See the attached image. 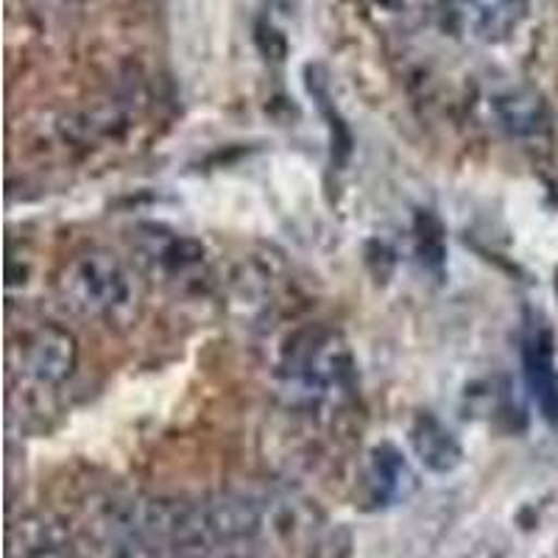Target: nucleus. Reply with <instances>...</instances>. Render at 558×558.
<instances>
[{
	"instance_id": "obj_3",
	"label": "nucleus",
	"mask_w": 558,
	"mask_h": 558,
	"mask_svg": "<svg viewBox=\"0 0 558 558\" xmlns=\"http://www.w3.org/2000/svg\"><path fill=\"white\" fill-rule=\"evenodd\" d=\"M78 366L76 336L53 322H39L23 327L9 343V372L23 386L37 391H57Z\"/></svg>"
},
{
	"instance_id": "obj_1",
	"label": "nucleus",
	"mask_w": 558,
	"mask_h": 558,
	"mask_svg": "<svg viewBox=\"0 0 558 558\" xmlns=\"http://www.w3.org/2000/svg\"><path fill=\"white\" fill-rule=\"evenodd\" d=\"M279 388L299 411L313 413L341 405L355 388V361L332 332L302 330L282 349L277 366Z\"/></svg>"
},
{
	"instance_id": "obj_4",
	"label": "nucleus",
	"mask_w": 558,
	"mask_h": 558,
	"mask_svg": "<svg viewBox=\"0 0 558 558\" xmlns=\"http://www.w3.org/2000/svg\"><path fill=\"white\" fill-rule=\"evenodd\" d=\"M7 558H82V542L53 511H26L9 522Z\"/></svg>"
},
{
	"instance_id": "obj_5",
	"label": "nucleus",
	"mask_w": 558,
	"mask_h": 558,
	"mask_svg": "<svg viewBox=\"0 0 558 558\" xmlns=\"http://www.w3.org/2000/svg\"><path fill=\"white\" fill-rule=\"evenodd\" d=\"M531 0H445V17L470 43H500L520 28Z\"/></svg>"
},
{
	"instance_id": "obj_2",
	"label": "nucleus",
	"mask_w": 558,
	"mask_h": 558,
	"mask_svg": "<svg viewBox=\"0 0 558 558\" xmlns=\"http://www.w3.org/2000/svg\"><path fill=\"white\" fill-rule=\"evenodd\" d=\"M57 293L73 316L87 322L126 324L140 307L137 274L109 248H84L64 260Z\"/></svg>"
},
{
	"instance_id": "obj_9",
	"label": "nucleus",
	"mask_w": 558,
	"mask_h": 558,
	"mask_svg": "<svg viewBox=\"0 0 558 558\" xmlns=\"http://www.w3.org/2000/svg\"><path fill=\"white\" fill-rule=\"evenodd\" d=\"M492 109H495L497 126L506 129L511 137H542L550 129V112H547L545 98L536 89H502L492 101Z\"/></svg>"
},
{
	"instance_id": "obj_8",
	"label": "nucleus",
	"mask_w": 558,
	"mask_h": 558,
	"mask_svg": "<svg viewBox=\"0 0 558 558\" xmlns=\"http://www.w3.org/2000/svg\"><path fill=\"white\" fill-rule=\"evenodd\" d=\"M522 366H525V380L531 388L533 400L539 405L542 416L558 425V368L556 349L547 330H533L522 347Z\"/></svg>"
},
{
	"instance_id": "obj_6",
	"label": "nucleus",
	"mask_w": 558,
	"mask_h": 558,
	"mask_svg": "<svg viewBox=\"0 0 558 558\" xmlns=\"http://www.w3.org/2000/svg\"><path fill=\"white\" fill-rule=\"evenodd\" d=\"M418 488V477L408 458L393 445H377L363 466V506L368 511L405 502Z\"/></svg>"
},
{
	"instance_id": "obj_7",
	"label": "nucleus",
	"mask_w": 558,
	"mask_h": 558,
	"mask_svg": "<svg viewBox=\"0 0 558 558\" xmlns=\"http://www.w3.org/2000/svg\"><path fill=\"white\" fill-rule=\"evenodd\" d=\"M137 252L151 271L179 279L204 266V243L162 223H146L137 232Z\"/></svg>"
},
{
	"instance_id": "obj_10",
	"label": "nucleus",
	"mask_w": 558,
	"mask_h": 558,
	"mask_svg": "<svg viewBox=\"0 0 558 558\" xmlns=\"http://www.w3.org/2000/svg\"><path fill=\"white\" fill-rule=\"evenodd\" d=\"M411 450L427 472L450 475L463 461V450L458 438L447 425H441L433 413H418L411 425Z\"/></svg>"
}]
</instances>
